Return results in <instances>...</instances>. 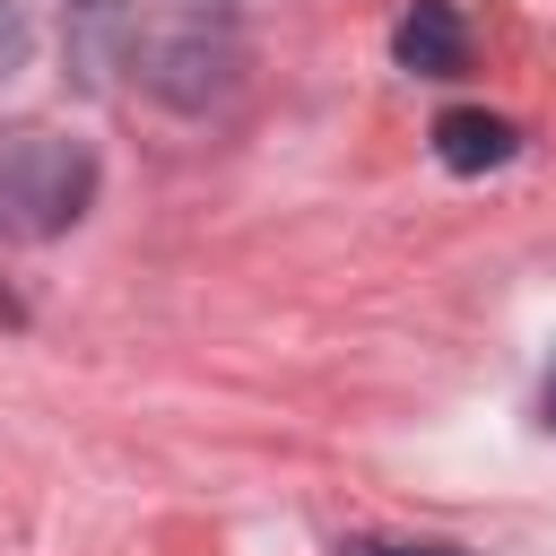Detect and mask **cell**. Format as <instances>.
<instances>
[{
  "instance_id": "cell-4",
  "label": "cell",
  "mask_w": 556,
  "mask_h": 556,
  "mask_svg": "<svg viewBox=\"0 0 556 556\" xmlns=\"http://www.w3.org/2000/svg\"><path fill=\"white\" fill-rule=\"evenodd\" d=\"M17 61H26V17H17V9L0 0V78H9Z\"/></svg>"
},
{
  "instance_id": "cell-6",
  "label": "cell",
  "mask_w": 556,
  "mask_h": 556,
  "mask_svg": "<svg viewBox=\"0 0 556 556\" xmlns=\"http://www.w3.org/2000/svg\"><path fill=\"white\" fill-rule=\"evenodd\" d=\"M547 426H556V391H547Z\"/></svg>"
},
{
  "instance_id": "cell-3",
  "label": "cell",
  "mask_w": 556,
  "mask_h": 556,
  "mask_svg": "<svg viewBox=\"0 0 556 556\" xmlns=\"http://www.w3.org/2000/svg\"><path fill=\"white\" fill-rule=\"evenodd\" d=\"M434 156L452 174H495L513 156V122L486 113V104H452V113H434Z\"/></svg>"
},
{
  "instance_id": "cell-2",
  "label": "cell",
  "mask_w": 556,
  "mask_h": 556,
  "mask_svg": "<svg viewBox=\"0 0 556 556\" xmlns=\"http://www.w3.org/2000/svg\"><path fill=\"white\" fill-rule=\"evenodd\" d=\"M391 52H400L408 78H460V70H469V26H460L452 0H417V9L400 17Z\"/></svg>"
},
{
  "instance_id": "cell-1",
  "label": "cell",
  "mask_w": 556,
  "mask_h": 556,
  "mask_svg": "<svg viewBox=\"0 0 556 556\" xmlns=\"http://www.w3.org/2000/svg\"><path fill=\"white\" fill-rule=\"evenodd\" d=\"M96 200V156L61 130H0V235H61Z\"/></svg>"
},
{
  "instance_id": "cell-5",
  "label": "cell",
  "mask_w": 556,
  "mask_h": 556,
  "mask_svg": "<svg viewBox=\"0 0 556 556\" xmlns=\"http://www.w3.org/2000/svg\"><path fill=\"white\" fill-rule=\"evenodd\" d=\"M339 556H460V547H391V539H348Z\"/></svg>"
}]
</instances>
